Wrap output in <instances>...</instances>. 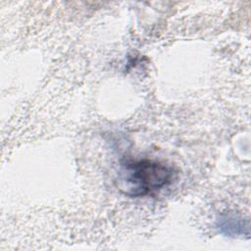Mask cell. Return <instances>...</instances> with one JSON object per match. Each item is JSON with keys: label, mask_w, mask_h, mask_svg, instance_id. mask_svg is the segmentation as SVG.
<instances>
[{"label": "cell", "mask_w": 251, "mask_h": 251, "mask_svg": "<svg viewBox=\"0 0 251 251\" xmlns=\"http://www.w3.org/2000/svg\"><path fill=\"white\" fill-rule=\"evenodd\" d=\"M173 175V169L160 162L127 161L122 164L119 187L126 195L143 196L171 183Z\"/></svg>", "instance_id": "cell-1"}]
</instances>
